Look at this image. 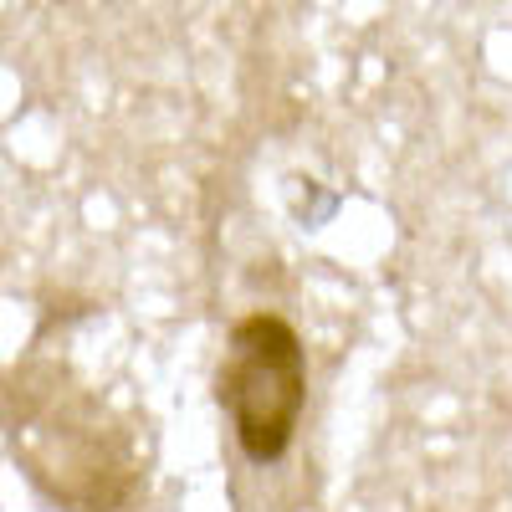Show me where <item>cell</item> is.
<instances>
[{"mask_svg": "<svg viewBox=\"0 0 512 512\" xmlns=\"http://www.w3.org/2000/svg\"><path fill=\"white\" fill-rule=\"evenodd\" d=\"M333 210H338V195H323L318 180H292V216L303 221L308 231H318Z\"/></svg>", "mask_w": 512, "mask_h": 512, "instance_id": "obj_2", "label": "cell"}, {"mask_svg": "<svg viewBox=\"0 0 512 512\" xmlns=\"http://www.w3.org/2000/svg\"><path fill=\"white\" fill-rule=\"evenodd\" d=\"M216 405L226 410L231 436L251 466L287 456L308 405V349L287 318L246 313L231 323L216 369Z\"/></svg>", "mask_w": 512, "mask_h": 512, "instance_id": "obj_1", "label": "cell"}]
</instances>
